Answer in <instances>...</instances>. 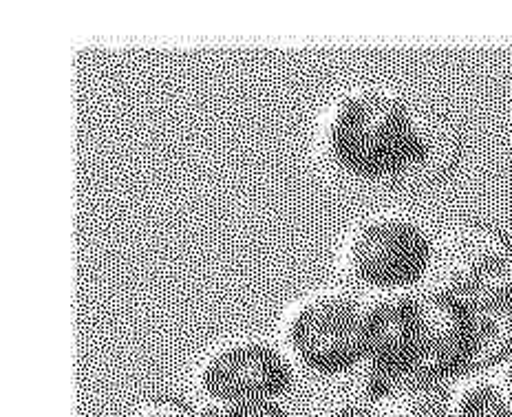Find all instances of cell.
Here are the masks:
<instances>
[{"mask_svg": "<svg viewBox=\"0 0 512 417\" xmlns=\"http://www.w3.org/2000/svg\"><path fill=\"white\" fill-rule=\"evenodd\" d=\"M453 131L393 87L354 84L318 111L312 148L329 177L356 186L415 184L451 166Z\"/></svg>", "mask_w": 512, "mask_h": 417, "instance_id": "1", "label": "cell"}, {"mask_svg": "<svg viewBox=\"0 0 512 417\" xmlns=\"http://www.w3.org/2000/svg\"><path fill=\"white\" fill-rule=\"evenodd\" d=\"M369 298L367 365L404 384L442 387L473 373V309L422 285Z\"/></svg>", "mask_w": 512, "mask_h": 417, "instance_id": "2", "label": "cell"}, {"mask_svg": "<svg viewBox=\"0 0 512 417\" xmlns=\"http://www.w3.org/2000/svg\"><path fill=\"white\" fill-rule=\"evenodd\" d=\"M367 316V294L349 285L316 287L285 305L279 345L296 371L351 376L367 360Z\"/></svg>", "mask_w": 512, "mask_h": 417, "instance_id": "3", "label": "cell"}, {"mask_svg": "<svg viewBox=\"0 0 512 417\" xmlns=\"http://www.w3.org/2000/svg\"><path fill=\"white\" fill-rule=\"evenodd\" d=\"M435 241L409 212H371L340 234L336 272L343 285L367 296L415 290L429 281Z\"/></svg>", "mask_w": 512, "mask_h": 417, "instance_id": "4", "label": "cell"}, {"mask_svg": "<svg viewBox=\"0 0 512 417\" xmlns=\"http://www.w3.org/2000/svg\"><path fill=\"white\" fill-rule=\"evenodd\" d=\"M426 285L468 309L512 305V239L488 223H460L435 241Z\"/></svg>", "mask_w": 512, "mask_h": 417, "instance_id": "5", "label": "cell"}, {"mask_svg": "<svg viewBox=\"0 0 512 417\" xmlns=\"http://www.w3.org/2000/svg\"><path fill=\"white\" fill-rule=\"evenodd\" d=\"M296 369L279 342L241 336L217 342L192 369L197 402H281Z\"/></svg>", "mask_w": 512, "mask_h": 417, "instance_id": "6", "label": "cell"}, {"mask_svg": "<svg viewBox=\"0 0 512 417\" xmlns=\"http://www.w3.org/2000/svg\"><path fill=\"white\" fill-rule=\"evenodd\" d=\"M448 417H512L490 371L457 380L448 393Z\"/></svg>", "mask_w": 512, "mask_h": 417, "instance_id": "7", "label": "cell"}, {"mask_svg": "<svg viewBox=\"0 0 512 417\" xmlns=\"http://www.w3.org/2000/svg\"><path fill=\"white\" fill-rule=\"evenodd\" d=\"M197 417H292L283 402H197Z\"/></svg>", "mask_w": 512, "mask_h": 417, "instance_id": "8", "label": "cell"}, {"mask_svg": "<svg viewBox=\"0 0 512 417\" xmlns=\"http://www.w3.org/2000/svg\"><path fill=\"white\" fill-rule=\"evenodd\" d=\"M314 417H380L378 402H367L354 393H343L325 402Z\"/></svg>", "mask_w": 512, "mask_h": 417, "instance_id": "9", "label": "cell"}, {"mask_svg": "<svg viewBox=\"0 0 512 417\" xmlns=\"http://www.w3.org/2000/svg\"><path fill=\"white\" fill-rule=\"evenodd\" d=\"M126 417H197L195 406L170 398H148L135 404Z\"/></svg>", "mask_w": 512, "mask_h": 417, "instance_id": "10", "label": "cell"}, {"mask_svg": "<svg viewBox=\"0 0 512 417\" xmlns=\"http://www.w3.org/2000/svg\"><path fill=\"white\" fill-rule=\"evenodd\" d=\"M490 376H493L497 389L501 393V398L506 400L508 409L512 413V356L501 362V365H497L495 369H490Z\"/></svg>", "mask_w": 512, "mask_h": 417, "instance_id": "11", "label": "cell"}]
</instances>
